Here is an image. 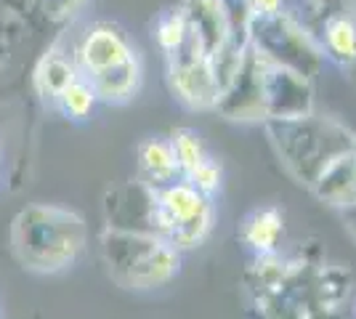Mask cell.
I'll return each mask as SVG.
<instances>
[{
    "label": "cell",
    "mask_w": 356,
    "mask_h": 319,
    "mask_svg": "<svg viewBox=\"0 0 356 319\" xmlns=\"http://www.w3.org/2000/svg\"><path fill=\"white\" fill-rule=\"evenodd\" d=\"M14 253L24 269L40 274L61 272L83 253L88 231L80 215L61 208L32 205L16 215Z\"/></svg>",
    "instance_id": "6da1fadb"
},
{
    "label": "cell",
    "mask_w": 356,
    "mask_h": 319,
    "mask_svg": "<svg viewBox=\"0 0 356 319\" xmlns=\"http://www.w3.org/2000/svg\"><path fill=\"white\" fill-rule=\"evenodd\" d=\"M102 259L120 288L138 293L163 288L181 269V250L160 234L141 229H106L102 234Z\"/></svg>",
    "instance_id": "7a4b0ae2"
},
{
    "label": "cell",
    "mask_w": 356,
    "mask_h": 319,
    "mask_svg": "<svg viewBox=\"0 0 356 319\" xmlns=\"http://www.w3.org/2000/svg\"><path fill=\"white\" fill-rule=\"evenodd\" d=\"M266 133L277 154L282 157L284 167L296 176L298 183H306L309 189L327 163L356 138V133L338 120L316 117L314 112L300 117L266 120Z\"/></svg>",
    "instance_id": "3957f363"
},
{
    "label": "cell",
    "mask_w": 356,
    "mask_h": 319,
    "mask_svg": "<svg viewBox=\"0 0 356 319\" xmlns=\"http://www.w3.org/2000/svg\"><path fill=\"white\" fill-rule=\"evenodd\" d=\"M213 197L202 195L186 179L154 189L152 231L165 237L178 250H194L205 243L213 229Z\"/></svg>",
    "instance_id": "277c9868"
},
{
    "label": "cell",
    "mask_w": 356,
    "mask_h": 319,
    "mask_svg": "<svg viewBox=\"0 0 356 319\" xmlns=\"http://www.w3.org/2000/svg\"><path fill=\"white\" fill-rule=\"evenodd\" d=\"M250 43L261 54H266L271 61L290 67L309 80L319 69L325 59V51L314 43V38L298 24L293 16L271 14V16H252L250 14Z\"/></svg>",
    "instance_id": "5b68a950"
},
{
    "label": "cell",
    "mask_w": 356,
    "mask_h": 319,
    "mask_svg": "<svg viewBox=\"0 0 356 319\" xmlns=\"http://www.w3.org/2000/svg\"><path fill=\"white\" fill-rule=\"evenodd\" d=\"M168 80L170 91L186 109H213L218 99V80L213 59L200 46L192 32L186 40L168 54Z\"/></svg>",
    "instance_id": "8992f818"
},
{
    "label": "cell",
    "mask_w": 356,
    "mask_h": 319,
    "mask_svg": "<svg viewBox=\"0 0 356 319\" xmlns=\"http://www.w3.org/2000/svg\"><path fill=\"white\" fill-rule=\"evenodd\" d=\"M261 104L264 122L309 115L314 112L312 80L261 54Z\"/></svg>",
    "instance_id": "52a82bcc"
},
{
    "label": "cell",
    "mask_w": 356,
    "mask_h": 319,
    "mask_svg": "<svg viewBox=\"0 0 356 319\" xmlns=\"http://www.w3.org/2000/svg\"><path fill=\"white\" fill-rule=\"evenodd\" d=\"M134 54L136 51L131 48V43L125 40V35L118 27H112L106 22H99V24H93L83 35V40L77 46V54H74V64H77L80 75L90 77L104 72V69L118 67V64H122Z\"/></svg>",
    "instance_id": "ba28073f"
},
{
    "label": "cell",
    "mask_w": 356,
    "mask_h": 319,
    "mask_svg": "<svg viewBox=\"0 0 356 319\" xmlns=\"http://www.w3.org/2000/svg\"><path fill=\"white\" fill-rule=\"evenodd\" d=\"M181 14L186 19L189 32L213 59L232 32V14L226 8V0H184Z\"/></svg>",
    "instance_id": "9c48e42d"
},
{
    "label": "cell",
    "mask_w": 356,
    "mask_h": 319,
    "mask_svg": "<svg viewBox=\"0 0 356 319\" xmlns=\"http://www.w3.org/2000/svg\"><path fill=\"white\" fill-rule=\"evenodd\" d=\"M312 192L338 211L356 202V138L327 163L319 179L312 183Z\"/></svg>",
    "instance_id": "30bf717a"
},
{
    "label": "cell",
    "mask_w": 356,
    "mask_h": 319,
    "mask_svg": "<svg viewBox=\"0 0 356 319\" xmlns=\"http://www.w3.org/2000/svg\"><path fill=\"white\" fill-rule=\"evenodd\" d=\"M138 173H141V181L154 189L184 179L170 138L154 136L138 144Z\"/></svg>",
    "instance_id": "8fae6325"
},
{
    "label": "cell",
    "mask_w": 356,
    "mask_h": 319,
    "mask_svg": "<svg viewBox=\"0 0 356 319\" xmlns=\"http://www.w3.org/2000/svg\"><path fill=\"white\" fill-rule=\"evenodd\" d=\"M88 83L93 85V91L99 96V101H106V104H125L131 101L138 88H141V61L138 56H128V59L112 67V69H104L99 75H90Z\"/></svg>",
    "instance_id": "7c38bea8"
},
{
    "label": "cell",
    "mask_w": 356,
    "mask_h": 319,
    "mask_svg": "<svg viewBox=\"0 0 356 319\" xmlns=\"http://www.w3.org/2000/svg\"><path fill=\"white\" fill-rule=\"evenodd\" d=\"M284 234L282 213L277 208H255L245 215L242 227H239V237L242 243L250 247L255 256L261 253H274L280 237Z\"/></svg>",
    "instance_id": "4fadbf2b"
},
{
    "label": "cell",
    "mask_w": 356,
    "mask_h": 319,
    "mask_svg": "<svg viewBox=\"0 0 356 319\" xmlns=\"http://www.w3.org/2000/svg\"><path fill=\"white\" fill-rule=\"evenodd\" d=\"M325 56L338 64L356 61V22L351 16H332L325 24Z\"/></svg>",
    "instance_id": "5bb4252c"
},
{
    "label": "cell",
    "mask_w": 356,
    "mask_h": 319,
    "mask_svg": "<svg viewBox=\"0 0 356 319\" xmlns=\"http://www.w3.org/2000/svg\"><path fill=\"white\" fill-rule=\"evenodd\" d=\"M74 77H80V69H77L74 59H67L61 54H48L40 61V67H38V88H40L45 99L54 101Z\"/></svg>",
    "instance_id": "9a60e30c"
},
{
    "label": "cell",
    "mask_w": 356,
    "mask_h": 319,
    "mask_svg": "<svg viewBox=\"0 0 356 319\" xmlns=\"http://www.w3.org/2000/svg\"><path fill=\"white\" fill-rule=\"evenodd\" d=\"M96 101H99V96H96L93 85L88 83V77L83 75L74 77L72 83L54 99V104L59 106L67 117H72V120H86L90 112H93Z\"/></svg>",
    "instance_id": "2e32d148"
},
{
    "label": "cell",
    "mask_w": 356,
    "mask_h": 319,
    "mask_svg": "<svg viewBox=\"0 0 356 319\" xmlns=\"http://www.w3.org/2000/svg\"><path fill=\"white\" fill-rule=\"evenodd\" d=\"M170 144H173V152H176V160L181 165V176H186L192 167H197L202 160H208L210 154L205 152V144L197 131L192 128H176L170 133Z\"/></svg>",
    "instance_id": "e0dca14e"
},
{
    "label": "cell",
    "mask_w": 356,
    "mask_h": 319,
    "mask_svg": "<svg viewBox=\"0 0 356 319\" xmlns=\"http://www.w3.org/2000/svg\"><path fill=\"white\" fill-rule=\"evenodd\" d=\"M186 35H189V27H186V19H184V14H181V8L160 16V22H157V27H154L157 46L163 48L165 54L176 51V48L186 40Z\"/></svg>",
    "instance_id": "ac0fdd59"
},
{
    "label": "cell",
    "mask_w": 356,
    "mask_h": 319,
    "mask_svg": "<svg viewBox=\"0 0 356 319\" xmlns=\"http://www.w3.org/2000/svg\"><path fill=\"white\" fill-rule=\"evenodd\" d=\"M189 183H194L202 195H208V197H213L218 189H221V179H223V170L221 165L213 160V157H208V160H202L197 167H192L186 176H184Z\"/></svg>",
    "instance_id": "d6986e66"
},
{
    "label": "cell",
    "mask_w": 356,
    "mask_h": 319,
    "mask_svg": "<svg viewBox=\"0 0 356 319\" xmlns=\"http://www.w3.org/2000/svg\"><path fill=\"white\" fill-rule=\"evenodd\" d=\"M252 16H271L282 11V0H248Z\"/></svg>",
    "instance_id": "ffe728a7"
},
{
    "label": "cell",
    "mask_w": 356,
    "mask_h": 319,
    "mask_svg": "<svg viewBox=\"0 0 356 319\" xmlns=\"http://www.w3.org/2000/svg\"><path fill=\"white\" fill-rule=\"evenodd\" d=\"M341 213H343V221H346V227H348V231L354 234V240H356V202H351V205L341 208Z\"/></svg>",
    "instance_id": "44dd1931"
},
{
    "label": "cell",
    "mask_w": 356,
    "mask_h": 319,
    "mask_svg": "<svg viewBox=\"0 0 356 319\" xmlns=\"http://www.w3.org/2000/svg\"><path fill=\"white\" fill-rule=\"evenodd\" d=\"M0 163H3V147H0Z\"/></svg>",
    "instance_id": "7402d4cb"
}]
</instances>
